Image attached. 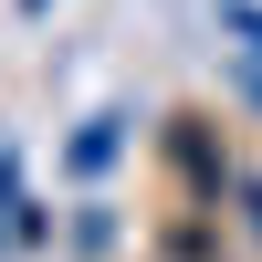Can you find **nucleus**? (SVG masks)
I'll return each instance as SVG.
<instances>
[{
    "instance_id": "nucleus-1",
    "label": "nucleus",
    "mask_w": 262,
    "mask_h": 262,
    "mask_svg": "<svg viewBox=\"0 0 262 262\" xmlns=\"http://www.w3.org/2000/svg\"><path fill=\"white\" fill-rule=\"evenodd\" d=\"M32 11H42V0H32Z\"/></svg>"
}]
</instances>
